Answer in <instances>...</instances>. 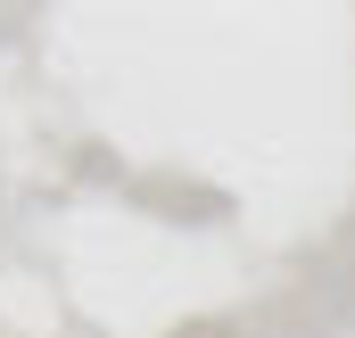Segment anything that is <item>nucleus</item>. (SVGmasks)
I'll list each match as a JSON object with an SVG mask.
<instances>
[]
</instances>
